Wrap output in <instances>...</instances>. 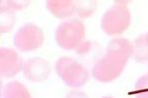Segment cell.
<instances>
[{
	"label": "cell",
	"mask_w": 148,
	"mask_h": 98,
	"mask_svg": "<svg viewBox=\"0 0 148 98\" xmlns=\"http://www.w3.org/2000/svg\"><path fill=\"white\" fill-rule=\"evenodd\" d=\"M130 57L114 50L107 49L105 56L93 67V76L104 83L111 82L120 76L127 64Z\"/></svg>",
	"instance_id": "6da1fadb"
},
{
	"label": "cell",
	"mask_w": 148,
	"mask_h": 98,
	"mask_svg": "<svg viewBox=\"0 0 148 98\" xmlns=\"http://www.w3.org/2000/svg\"><path fill=\"white\" fill-rule=\"evenodd\" d=\"M131 22L130 9L126 2H114V5L107 10L101 21V28L108 35H120L127 30Z\"/></svg>",
	"instance_id": "7a4b0ae2"
},
{
	"label": "cell",
	"mask_w": 148,
	"mask_h": 98,
	"mask_svg": "<svg viewBox=\"0 0 148 98\" xmlns=\"http://www.w3.org/2000/svg\"><path fill=\"white\" fill-rule=\"evenodd\" d=\"M56 72L68 87H81L89 80V73L84 66L70 57H61L56 63Z\"/></svg>",
	"instance_id": "3957f363"
},
{
	"label": "cell",
	"mask_w": 148,
	"mask_h": 98,
	"mask_svg": "<svg viewBox=\"0 0 148 98\" xmlns=\"http://www.w3.org/2000/svg\"><path fill=\"white\" fill-rule=\"evenodd\" d=\"M85 33V26L82 21L77 19L65 21L59 24L56 28V43L65 50L76 49L84 41Z\"/></svg>",
	"instance_id": "277c9868"
},
{
	"label": "cell",
	"mask_w": 148,
	"mask_h": 98,
	"mask_svg": "<svg viewBox=\"0 0 148 98\" xmlns=\"http://www.w3.org/2000/svg\"><path fill=\"white\" fill-rule=\"evenodd\" d=\"M42 30L35 24H27L16 32L14 44L22 52H31L39 49L44 43Z\"/></svg>",
	"instance_id": "5b68a950"
},
{
	"label": "cell",
	"mask_w": 148,
	"mask_h": 98,
	"mask_svg": "<svg viewBox=\"0 0 148 98\" xmlns=\"http://www.w3.org/2000/svg\"><path fill=\"white\" fill-rule=\"evenodd\" d=\"M51 67L47 60L35 57L24 63L23 73L26 78L34 82H42L51 75Z\"/></svg>",
	"instance_id": "8992f818"
},
{
	"label": "cell",
	"mask_w": 148,
	"mask_h": 98,
	"mask_svg": "<svg viewBox=\"0 0 148 98\" xmlns=\"http://www.w3.org/2000/svg\"><path fill=\"white\" fill-rule=\"evenodd\" d=\"M23 60L17 52L10 48L0 50V74L3 78H13L23 70Z\"/></svg>",
	"instance_id": "52a82bcc"
},
{
	"label": "cell",
	"mask_w": 148,
	"mask_h": 98,
	"mask_svg": "<svg viewBox=\"0 0 148 98\" xmlns=\"http://www.w3.org/2000/svg\"><path fill=\"white\" fill-rule=\"evenodd\" d=\"M47 9L56 18L67 19L76 13V4L71 0H49L47 2Z\"/></svg>",
	"instance_id": "ba28073f"
},
{
	"label": "cell",
	"mask_w": 148,
	"mask_h": 98,
	"mask_svg": "<svg viewBox=\"0 0 148 98\" xmlns=\"http://www.w3.org/2000/svg\"><path fill=\"white\" fill-rule=\"evenodd\" d=\"M0 3V32L1 33L10 32L16 23L15 11L7 5L6 1Z\"/></svg>",
	"instance_id": "9c48e42d"
},
{
	"label": "cell",
	"mask_w": 148,
	"mask_h": 98,
	"mask_svg": "<svg viewBox=\"0 0 148 98\" xmlns=\"http://www.w3.org/2000/svg\"><path fill=\"white\" fill-rule=\"evenodd\" d=\"M3 98H32L28 88L19 82H11L5 87Z\"/></svg>",
	"instance_id": "30bf717a"
},
{
	"label": "cell",
	"mask_w": 148,
	"mask_h": 98,
	"mask_svg": "<svg viewBox=\"0 0 148 98\" xmlns=\"http://www.w3.org/2000/svg\"><path fill=\"white\" fill-rule=\"evenodd\" d=\"M133 57L137 62L148 61V42L146 34L139 35L133 43Z\"/></svg>",
	"instance_id": "8fae6325"
},
{
	"label": "cell",
	"mask_w": 148,
	"mask_h": 98,
	"mask_svg": "<svg viewBox=\"0 0 148 98\" xmlns=\"http://www.w3.org/2000/svg\"><path fill=\"white\" fill-rule=\"evenodd\" d=\"M76 13L80 18H88L95 13L97 9V2L91 0H82V1H75Z\"/></svg>",
	"instance_id": "7c38bea8"
},
{
	"label": "cell",
	"mask_w": 148,
	"mask_h": 98,
	"mask_svg": "<svg viewBox=\"0 0 148 98\" xmlns=\"http://www.w3.org/2000/svg\"><path fill=\"white\" fill-rule=\"evenodd\" d=\"M128 95H145L148 96V75L140 76L135 83L134 89L128 92Z\"/></svg>",
	"instance_id": "4fadbf2b"
},
{
	"label": "cell",
	"mask_w": 148,
	"mask_h": 98,
	"mask_svg": "<svg viewBox=\"0 0 148 98\" xmlns=\"http://www.w3.org/2000/svg\"><path fill=\"white\" fill-rule=\"evenodd\" d=\"M7 5H8L10 8L13 9L14 11H17V10H22L25 7H27L29 4H30V1H22V0H7L6 1Z\"/></svg>",
	"instance_id": "5bb4252c"
},
{
	"label": "cell",
	"mask_w": 148,
	"mask_h": 98,
	"mask_svg": "<svg viewBox=\"0 0 148 98\" xmlns=\"http://www.w3.org/2000/svg\"><path fill=\"white\" fill-rule=\"evenodd\" d=\"M92 46H93V42L88 41V40H84V41H83L82 43L75 49L76 53L79 54V55L88 54L90 52V50L92 49Z\"/></svg>",
	"instance_id": "9a60e30c"
},
{
	"label": "cell",
	"mask_w": 148,
	"mask_h": 98,
	"mask_svg": "<svg viewBox=\"0 0 148 98\" xmlns=\"http://www.w3.org/2000/svg\"><path fill=\"white\" fill-rule=\"evenodd\" d=\"M66 98H88L87 94L84 92L77 91V90H72L66 95Z\"/></svg>",
	"instance_id": "2e32d148"
},
{
	"label": "cell",
	"mask_w": 148,
	"mask_h": 98,
	"mask_svg": "<svg viewBox=\"0 0 148 98\" xmlns=\"http://www.w3.org/2000/svg\"><path fill=\"white\" fill-rule=\"evenodd\" d=\"M135 98H148V96H145V95H136Z\"/></svg>",
	"instance_id": "e0dca14e"
},
{
	"label": "cell",
	"mask_w": 148,
	"mask_h": 98,
	"mask_svg": "<svg viewBox=\"0 0 148 98\" xmlns=\"http://www.w3.org/2000/svg\"><path fill=\"white\" fill-rule=\"evenodd\" d=\"M146 39H147V42H148V34H146Z\"/></svg>",
	"instance_id": "ac0fdd59"
},
{
	"label": "cell",
	"mask_w": 148,
	"mask_h": 98,
	"mask_svg": "<svg viewBox=\"0 0 148 98\" xmlns=\"http://www.w3.org/2000/svg\"><path fill=\"white\" fill-rule=\"evenodd\" d=\"M103 98H113V97H109V96H107V97H103Z\"/></svg>",
	"instance_id": "d6986e66"
}]
</instances>
